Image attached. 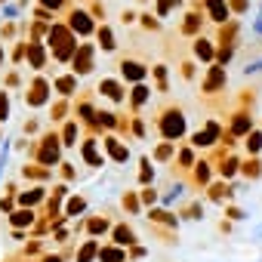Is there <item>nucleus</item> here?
Returning a JSON list of instances; mask_svg holds the SVG:
<instances>
[{
    "label": "nucleus",
    "instance_id": "1",
    "mask_svg": "<svg viewBox=\"0 0 262 262\" xmlns=\"http://www.w3.org/2000/svg\"><path fill=\"white\" fill-rule=\"evenodd\" d=\"M16 222H31V213H16Z\"/></svg>",
    "mask_w": 262,
    "mask_h": 262
}]
</instances>
